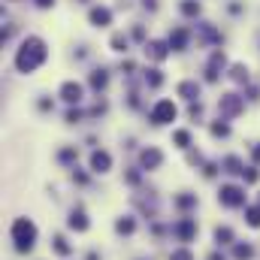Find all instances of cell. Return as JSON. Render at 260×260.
Here are the masks:
<instances>
[{
  "instance_id": "cell-9",
  "label": "cell",
  "mask_w": 260,
  "mask_h": 260,
  "mask_svg": "<svg viewBox=\"0 0 260 260\" xmlns=\"http://www.w3.org/2000/svg\"><path fill=\"white\" fill-rule=\"evenodd\" d=\"M67 227H70V230H76V233H85V230L91 227V221H88L85 209H73V212H70V218H67Z\"/></svg>"
},
{
  "instance_id": "cell-30",
  "label": "cell",
  "mask_w": 260,
  "mask_h": 260,
  "mask_svg": "<svg viewBox=\"0 0 260 260\" xmlns=\"http://www.w3.org/2000/svg\"><path fill=\"white\" fill-rule=\"evenodd\" d=\"M182 12H185V15H200V3H194V0H185V3H182Z\"/></svg>"
},
{
  "instance_id": "cell-35",
  "label": "cell",
  "mask_w": 260,
  "mask_h": 260,
  "mask_svg": "<svg viewBox=\"0 0 260 260\" xmlns=\"http://www.w3.org/2000/svg\"><path fill=\"white\" fill-rule=\"evenodd\" d=\"M37 6L40 9H49V6H55V0H37Z\"/></svg>"
},
{
  "instance_id": "cell-31",
  "label": "cell",
  "mask_w": 260,
  "mask_h": 260,
  "mask_svg": "<svg viewBox=\"0 0 260 260\" xmlns=\"http://www.w3.org/2000/svg\"><path fill=\"white\" fill-rule=\"evenodd\" d=\"M170 260H194V254H191L188 248H176V251L170 254Z\"/></svg>"
},
{
  "instance_id": "cell-3",
  "label": "cell",
  "mask_w": 260,
  "mask_h": 260,
  "mask_svg": "<svg viewBox=\"0 0 260 260\" xmlns=\"http://www.w3.org/2000/svg\"><path fill=\"white\" fill-rule=\"evenodd\" d=\"M176 115H179V109H176V103L173 100H157L154 106H151V124H157V127H164V124H170V121H176Z\"/></svg>"
},
{
  "instance_id": "cell-7",
  "label": "cell",
  "mask_w": 260,
  "mask_h": 260,
  "mask_svg": "<svg viewBox=\"0 0 260 260\" xmlns=\"http://www.w3.org/2000/svg\"><path fill=\"white\" fill-rule=\"evenodd\" d=\"M173 233L179 236V242H191L197 236V221L194 218H179V221L173 224Z\"/></svg>"
},
{
  "instance_id": "cell-17",
  "label": "cell",
  "mask_w": 260,
  "mask_h": 260,
  "mask_svg": "<svg viewBox=\"0 0 260 260\" xmlns=\"http://www.w3.org/2000/svg\"><path fill=\"white\" fill-rule=\"evenodd\" d=\"M133 230H136V221H133L130 215H124V218L115 221V233H118V236H130Z\"/></svg>"
},
{
  "instance_id": "cell-13",
  "label": "cell",
  "mask_w": 260,
  "mask_h": 260,
  "mask_svg": "<svg viewBox=\"0 0 260 260\" xmlns=\"http://www.w3.org/2000/svg\"><path fill=\"white\" fill-rule=\"evenodd\" d=\"M185 46H188V30H185V27L173 30V34H170V49H173V52H185Z\"/></svg>"
},
{
  "instance_id": "cell-32",
  "label": "cell",
  "mask_w": 260,
  "mask_h": 260,
  "mask_svg": "<svg viewBox=\"0 0 260 260\" xmlns=\"http://www.w3.org/2000/svg\"><path fill=\"white\" fill-rule=\"evenodd\" d=\"M242 176H245V182H248V185H254V182H257V179H260V173H257V170H254V167H248V170H245Z\"/></svg>"
},
{
  "instance_id": "cell-34",
  "label": "cell",
  "mask_w": 260,
  "mask_h": 260,
  "mask_svg": "<svg viewBox=\"0 0 260 260\" xmlns=\"http://www.w3.org/2000/svg\"><path fill=\"white\" fill-rule=\"evenodd\" d=\"M73 182H79V185H85V182H88V176H85V173H73Z\"/></svg>"
},
{
  "instance_id": "cell-8",
  "label": "cell",
  "mask_w": 260,
  "mask_h": 260,
  "mask_svg": "<svg viewBox=\"0 0 260 260\" xmlns=\"http://www.w3.org/2000/svg\"><path fill=\"white\" fill-rule=\"evenodd\" d=\"M109 170H112V154H109V151H103V148L91 151V173L103 176V173H109Z\"/></svg>"
},
{
  "instance_id": "cell-33",
  "label": "cell",
  "mask_w": 260,
  "mask_h": 260,
  "mask_svg": "<svg viewBox=\"0 0 260 260\" xmlns=\"http://www.w3.org/2000/svg\"><path fill=\"white\" fill-rule=\"evenodd\" d=\"M67 121H70V124H79V121H82V112H79V109H70V112H67Z\"/></svg>"
},
{
  "instance_id": "cell-15",
  "label": "cell",
  "mask_w": 260,
  "mask_h": 260,
  "mask_svg": "<svg viewBox=\"0 0 260 260\" xmlns=\"http://www.w3.org/2000/svg\"><path fill=\"white\" fill-rule=\"evenodd\" d=\"M221 67H224V55H221V52H215V55H212V64L206 67V82H215Z\"/></svg>"
},
{
  "instance_id": "cell-14",
  "label": "cell",
  "mask_w": 260,
  "mask_h": 260,
  "mask_svg": "<svg viewBox=\"0 0 260 260\" xmlns=\"http://www.w3.org/2000/svg\"><path fill=\"white\" fill-rule=\"evenodd\" d=\"M145 55H148L151 61H164V58L170 55V49H167L164 43H145Z\"/></svg>"
},
{
  "instance_id": "cell-19",
  "label": "cell",
  "mask_w": 260,
  "mask_h": 260,
  "mask_svg": "<svg viewBox=\"0 0 260 260\" xmlns=\"http://www.w3.org/2000/svg\"><path fill=\"white\" fill-rule=\"evenodd\" d=\"M215 242L218 245H233L236 239H233V230L230 227H215Z\"/></svg>"
},
{
  "instance_id": "cell-22",
  "label": "cell",
  "mask_w": 260,
  "mask_h": 260,
  "mask_svg": "<svg viewBox=\"0 0 260 260\" xmlns=\"http://www.w3.org/2000/svg\"><path fill=\"white\" fill-rule=\"evenodd\" d=\"M52 248H55V254H61V257H70V251H73L64 236H55V239H52Z\"/></svg>"
},
{
  "instance_id": "cell-5",
  "label": "cell",
  "mask_w": 260,
  "mask_h": 260,
  "mask_svg": "<svg viewBox=\"0 0 260 260\" xmlns=\"http://www.w3.org/2000/svg\"><path fill=\"white\" fill-rule=\"evenodd\" d=\"M242 109H245V97H239V94H221L218 112H221L224 118H236Z\"/></svg>"
},
{
  "instance_id": "cell-36",
  "label": "cell",
  "mask_w": 260,
  "mask_h": 260,
  "mask_svg": "<svg viewBox=\"0 0 260 260\" xmlns=\"http://www.w3.org/2000/svg\"><path fill=\"white\" fill-rule=\"evenodd\" d=\"M251 157H254V164H260V142L251 148Z\"/></svg>"
},
{
  "instance_id": "cell-21",
  "label": "cell",
  "mask_w": 260,
  "mask_h": 260,
  "mask_svg": "<svg viewBox=\"0 0 260 260\" xmlns=\"http://www.w3.org/2000/svg\"><path fill=\"white\" fill-rule=\"evenodd\" d=\"M173 203H176L182 212H188V209H194V206H197V194H179Z\"/></svg>"
},
{
  "instance_id": "cell-27",
  "label": "cell",
  "mask_w": 260,
  "mask_h": 260,
  "mask_svg": "<svg viewBox=\"0 0 260 260\" xmlns=\"http://www.w3.org/2000/svg\"><path fill=\"white\" fill-rule=\"evenodd\" d=\"M212 136H218V139L230 136V124H227V121H215V124H212Z\"/></svg>"
},
{
  "instance_id": "cell-1",
  "label": "cell",
  "mask_w": 260,
  "mask_h": 260,
  "mask_svg": "<svg viewBox=\"0 0 260 260\" xmlns=\"http://www.w3.org/2000/svg\"><path fill=\"white\" fill-rule=\"evenodd\" d=\"M46 58H49L46 43H43L40 37H27V40L21 43L18 55H15V67H18V73H34V70L43 64Z\"/></svg>"
},
{
  "instance_id": "cell-16",
  "label": "cell",
  "mask_w": 260,
  "mask_h": 260,
  "mask_svg": "<svg viewBox=\"0 0 260 260\" xmlns=\"http://www.w3.org/2000/svg\"><path fill=\"white\" fill-rule=\"evenodd\" d=\"M224 173H230V176H239V173H245V164L236 157V154H230V157H224Z\"/></svg>"
},
{
  "instance_id": "cell-26",
  "label": "cell",
  "mask_w": 260,
  "mask_h": 260,
  "mask_svg": "<svg viewBox=\"0 0 260 260\" xmlns=\"http://www.w3.org/2000/svg\"><path fill=\"white\" fill-rule=\"evenodd\" d=\"M145 82H148L151 88H160V85H164V76H160V70H148V73H145Z\"/></svg>"
},
{
  "instance_id": "cell-12",
  "label": "cell",
  "mask_w": 260,
  "mask_h": 260,
  "mask_svg": "<svg viewBox=\"0 0 260 260\" xmlns=\"http://www.w3.org/2000/svg\"><path fill=\"white\" fill-rule=\"evenodd\" d=\"M176 91H179V97H182V100H191V103H194L197 97H200V85H197L194 79H188V82H182V85H179Z\"/></svg>"
},
{
  "instance_id": "cell-4",
  "label": "cell",
  "mask_w": 260,
  "mask_h": 260,
  "mask_svg": "<svg viewBox=\"0 0 260 260\" xmlns=\"http://www.w3.org/2000/svg\"><path fill=\"white\" fill-rule=\"evenodd\" d=\"M218 203L227 206V209H239V206H245V188H239V185H221V191H218Z\"/></svg>"
},
{
  "instance_id": "cell-20",
  "label": "cell",
  "mask_w": 260,
  "mask_h": 260,
  "mask_svg": "<svg viewBox=\"0 0 260 260\" xmlns=\"http://www.w3.org/2000/svg\"><path fill=\"white\" fill-rule=\"evenodd\" d=\"M109 85V76H106V70H94V76H91V88L94 91H103Z\"/></svg>"
},
{
  "instance_id": "cell-23",
  "label": "cell",
  "mask_w": 260,
  "mask_h": 260,
  "mask_svg": "<svg viewBox=\"0 0 260 260\" xmlns=\"http://www.w3.org/2000/svg\"><path fill=\"white\" fill-rule=\"evenodd\" d=\"M245 221H248V227L260 230V206H248L245 209Z\"/></svg>"
},
{
  "instance_id": "cell-25",
  "label": "cell",
  "mask_w": 260,
  "mask_h": 260,
  "mask_svg": "<svg viewBox=\"0 0 260 260\" xmlns=\"http://www.w3.org/2000/svg\"><path fill=\"white\" fill-rule=\"evenodd\" d=\"M230 76H233V82H239V85L245 82V85H248V67L236 64V67H233V70H230Z\"/></svg>"
},
{
  "instance_id": "cell-6",
  "label": "cell",
  "mask_w": 260,
  "mask_h": 260,
  "mask_svg": "<svg viewBox=\"0 0 260 260\" xmlns=\"http://www.w3.org/2000/svg\"><path fill=\"white\" fill-rule=\"evenodd\" d=\"M160 164H164V151H160V148L148 145V148L139 151V167H142V170H157Z\"/></svg>"
},
{
  "instance_id": "cell-24",
  "label": "cell",
  "mask_w": 260,
  "mask_h": 260,
  "mask_svg": "<svg viewBox=\"0 0 260 260\" xmlns=\"http://www.w3.org/2000/svg\"><path fill=\"white\" fill-rule=\"evenodd\" d=\"M173 142H176L179 148H191V133H188V130H176V133H173Z\"/></svg>"
},
{
  "instance_id": "cell-18",
  "label": "cell",
  "mask_w": 260,
  "mask_h": 260,
  "mask_svg": "<svg viewBox=\"0 0 260 260\" xmlns=\"http://www.w3.org/2000/svg\"><path fill=\"white\" fill-rule=\"evenodd\" d=\"M233 257L236 260H251L254 257V248H251L248 242H236V245H233Z\"/></svg>"
},
{
  "instance_id": "cell-28",
  "label": "cell",
  "mask_w": 260,
  "mask_h": 260,
  "mask_svg": "<svg viewBox=\"0 0 260 260\" xmlns=\"http://www.w3.org/2000/svg\"><path fill=\"white\" fill-rule=\"evenodd\" d=\"M76 157H79V151H76V148H61V154H58V160H61V164H73Z\"/></svg>"
},
{
  "instance_id": "cell-2",
  "label": "cell",
  "mask_w": 260,
  "mask_h": 260,
  "mask_svg": "<svg viewBox=\"0 0 260 260\" xmlns=\"http://www.w3.org/2000/svg\"><path fill=\"white\" fill-rule=\"evenodd\" d=\"M9 236H12V242H15V251H18V254H27V251H34V245H37V224H34L30 218H15Z\"/></svg>"
},
{
  "instance_id": "cell-10",
  "label": "cell",
  "mask_w": 260,
  "mask_h": 260,
  "mask_svg": "<svg viewBox=\"0 0 260 260\" xmlns=\"http://www.w3.org/2000/svg\"><path fill=\"white\" fill-rule=\"evenodd\" d=\"M82 94H85V88L79 82H64L61 85V97H64L67 103H82Z\"/></svg>"
},
{
  "instance_id": "cell-29",
  "label": "cell",
  "mask_w": 260,
  "mask_h": 260,
  "mask_svg": "<svg viewBox=\"0 0 260 260\" xmlns=\"http://www.w3.org/2000/svg\"><path fill=\"white\" fill-rule=\"evenodd\" d=\"M112 49H115V52H127V37H124V34H115V37H112Z\"/></svg>"
},
{
  "instance_id": "cell-11",
  "label": "cell",
  "mask_w": 260,
  "mask_h": 260,
  "mask_svg": "<svg viewBox=\"0 0 260 260\" xmlns=\"http://www.w3.org/2000/svg\"><path fill=\"white\" fill-rule=\"evenodd\" d=\"M88 18H91V24H94V27H106V24L112 21V12H109L106 6H94Z\"/></svg>"
},
{
  "instance_id": "cell-37",
  "label": "cell",
  "mask_w": 260,
  "mask_h": 260,
  "mask_svg": "<svg viewBox=\"0 0 260 260\" xmlns=\"http://www.w3.org/2000/svg\"><path fill=\"white\" fill-rule=\"evenodd\" d=\"M209 260H224V254H212Z\"/></svg>"
}]
</instances>
